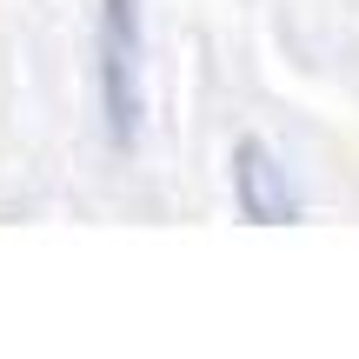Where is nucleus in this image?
<instances>
[{
	"instance_id": "f257e3e1",
	"label": "nucleus",
	"mask_w": 359,
	"mask_h": 359,
	"mask_svg": "<svg viewBox=\"0 0 359 359\" xmlns=\"http://www.w3.org/2000/svg\"><path fill=\"white\" fill-rule=\"evenodd\" d=\"M140 0H100V107H107V140L127 154L140 140Z\"/></svg>"
},
{
	"instance_id": "f03ea898",
	"label": "nucleus",
	"mask_w": 359,
	"mask_h": 359,
	"mask_svg": "<svg viewBox=\"0 0 359 359\" xmlns=\"http://www.w3.org/2000/svg\"><path fill=\"white\" fill-rule=\"evenodd\" d=\"M233 200H240V213L253 219V226L286 219V173L273 167V147L253 140V133L233 147Z\"/></svg>"
}]
</instances>
